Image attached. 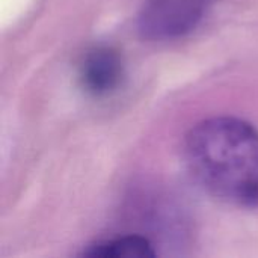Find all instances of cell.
<instances>
[{"mask_svg": "<svg viewBox=\"0 0 258 258\" xmlns=\"http://www.w3.org/2000/svg\"><path fill=\"white\" fill-rule=\"evenodd\" d=\"M192 178L212 197L237 207L258 206V130L234 116L194 125L184 141Z\"/></svg>", "mask_w": 258, "mask_h": 258, "instance_id": "cell-1", "label": "cell"}, {"mask_svg": "<svg viewBox=\"0 0 258 258\" xmlns=\"http://www.w3.org/2000/svg\"><path fill=\"white\" fill-rule=\"evenodd\" d=\"M212 0H145L139 30L148 39H174L192 32L206 17Z\"/></svg>", "mask_w": 258, "mask_h": 258, "instance_id": "cell-2", "label": "cell"}, {"mask_svg": "<svg viewBox=\"0 0 258 258\" xmlns=\"http://www.w3.org/2000/svg\"><path fill=\"white\" fill-rule=\"evenodd\" d=\"M122 79V57L112 47H94L85 54L79 67L80 85L94 97L110 95L121 86Z\"/></svg>", "mask_w": 258, "mask_h": 258, "instance_id": "cell-3", "label": "cell"}, {"mask_svg": "<svg viewBox=\"0 0 258 258\" xmlns=\"http://www.w3.org/2000/svg\"><path fill=\"white\" fill-rule=\"evenodd\" d=\"M153 245L141 236H124L95 243L82 252V257L100 258H147L154 257Z\"/></svg>", "mask_w": 258, "mask_h": 258, "instance_id": "cell-4", "label": "cell"}]
</instances>
